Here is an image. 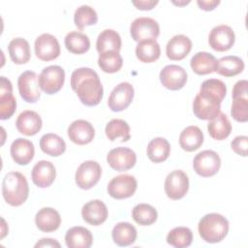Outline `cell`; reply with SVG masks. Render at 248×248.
<instances>
[{"label": "cell", "mask_w": 248, "mask_h": 248, "mask_svg": "<svg viewBox=\"0 0 248 248\" xmlns=\"http://www.w3.org/2000/svg\"><path fill=\"white\" fill-rule=\"evenodd\" d=\"M227 93L224 81L217 78L204 80L194 99V114L202 120H211L221 111V103Z\"/></svg>", "instance_id": "6da1fadb"}, {"label": "cell", "mask_w": 248, "mask_h": 248, "mask_svg": "<svg viewBox=\"0 0 248 248\" xmlns=\"http://www.w3.org/2000/svg\"><path fill=\"white\" fill-rule=\"evenodd\" d=\"M71 87L85 106H97L103 99V85L98 74L91 68L82 67L75 70L71 75Z\"/></svg>", "instance_id": "7a4b0ae2"}, {"label": "cell", "mask_w": 248, "mask_h": 248, "mask_svg": "<svg viewBox=\"0 0 248 248\" xmlns=\"http://www.w3.org/2000/svg\"><path fill=\"white\" fill-rule=\"evenodd\" d=\"M29 186L25 176L18 171L8 172L2 181V195L12 206L21 205L28 198Z\"/></svg>", "instance_id": "3957f363"}, {"label": "cell", "mask_w": 248, "mask_h": 248, "mask_svg": "<svg viewBox=\"0 0 248 248\" xmlns=\"http://www.w3.org/2000/svg\"><path fill=\"white\" fill-rule=\"evenodd\" d=\"M200 236L208 243L222 241L229 232V221L218 213L205 214L199 222Z\"/></svg>", "instance_id": "277c9868"}, {"label": "cell", "mask_w": 248, "mask_h": 248, "mask_svg": "<svg viewBox=\"0 0 248 248\" xmlns=\"http://www.w3.org/2000/svg\"><path fill=\"white\" fill-rule=\"evenodd\" d=\"M248 81L246 79L238 80L232 88V104L231 114L237 122H246L248 120Z\"/></svg>", "instance_id": "5b68a950"}, {"label": "cell", "mask_w": 248, "mask_h": 248, "mask_svg": "<svg viewBox=\"0 0 248 248\" xmlns=\"http://www.w3.org/2000/svg\"><path fill=\"white\" fill-rule=\"evenodd\" d=\"M65 81V71L58 65L47 66L43 69L39 76L40 88L46 94L57 93Z\"/></svg>", "instance_id": "8992f818"}, {"label": "cell", "mask_w": 248, "mask_h": 248, "mask_svg": "<svg viewBox=\"0 0 248 248\" xmlns=\"http://www.w3.org/2000/svg\"><path fill=\"white\" fill-rule=\"evenodd\" d=\"M130 34L132 39L138 43L145 40H156L160 34V27L155 19L140 16L131 23Z\"/></svg>", "instance_id": "52a82bcc"}, {"label": "cell", "mask_w": 248, "mask_h": 248, "mask_svg": "<svg viewBox=\"0 0 248 248\" xmlns=\"http://www.w3.org/2000/svg\"><path fill=\"white\" fill-rule=\"evenodd\" d=\"M221 167V159L213 150H203L198 153L193 160L194 170L202 177L216 174Z\"/></svg>", "instance_id": "ba28073f"}, {"label": "cell", "mask_w": 248, "mask_h": 248, "mask_svg": "<svg viewBox=\"0 0 248 248\" xmlns=\"http://www.w3.org/2000/svg\"><path fill=\"white\" fill-rule=\"evenodd\" d=\"M102 169L96 161L88 160L81 163L75 175L77 185L83 190H88L94 187L100 180Z\"/></svg>", "instance_id": "9c48e42d"}, {"label": "cell", "mask_w": 248, "mask_h": 248, "mask_svg": "<svg viewBox=\"0 0 248 248\" xmlns=\"http://www.w3.org/2000/svg\"><path fill=\"white\" fill-rule=\"evenodd\" d=\"M165 192L170 200H180L188 192L189 178L181 170H175L170 172L165 180Z\"/></svg>", "instance_id": "30bf717a"}, {"label": "cell", "mask_w": 248, "mask_h": 248, "mask_svg": "<svg viewBox=\"0 0 248 248\" xmlns=\"http://www.w3.org/2000/svg\"><path fill=\"white\" fill-rule=\"evenodd\" d=\"M138 187L137 179L130 174H120L113 177L108 185V195L116 200L132 197Z\"/></svg>", "instance_id": "8fae6325"}, {"label": "cell", "mask_w": 248, "mask_h": 248, "mask_svg": "<svg viewBox=\"0 0 248 248\" xmlns=\"http://www.w3.org/2000/svg\"><path fill=\"white\" fill-rule=\"evenodd\" d=\"M20 97L27 103H36L41 97L39 77L33 71H25L17 78Z\"/></svg>", "instance_id": "7c38bea8"}, {"label": "cell", "mask_w": 248, "mask_h": 248, "mask_svg": "<svg viewBox=\"0 0 248 248\" xmlns=\"http://www.w3.org/2000/svg\"><path fill=\"white\" fill-rule=\"evenodd\" d=\"M235 42V35L232 27L221 24L213 27L208 36V43L216 51H227L232 48Z\"/></svg>", "instance_id": "4fadbf2b"}, {"label": "cell", "mask_w": 248, "mask_h": 248, "mask_svg": "<svg viewBox=\"0 0 248 248\" xmlns=\"http://www.w3.org/2000/svg\"><path fill=\"white\" fill-rule=\"evenodd\" d=\"M36 56L43 61H51L60 54V45L58 40L48 33H44L37 37L34 44Z\"/></svg>", "instance_id": "5bb4252c"}, {"label": "cell", "mask_w": 248, "mask_h": 248, "mask_svg": "<svg viewBox=\"0 0 248 248\" xmlns=\"http://www.w3.org/2000/svg\"><path fill=\"white\" fill-rule=\"evenodd\" d=\"M134 87L129 82H121L116 85L108 100V106L112 111H122L127 108L134 98Z\"/></svg>", "instance_id": "9a60e30c"}, {"label": "cell", "mask_w": 248, "mask_h": 248, "mask_svg": "<svg viewBox=\"0 0 248 248\" xmlns=\"http://www.w3.org/2000/svg\"><path fill=\"white\" fill-rule=\"evenodd\" d=\"M161 83L170 90H179L184 87L187 82V72L178 65L170 64L165 66L160 72Z\"/></svg>", "instance_id": "2e32d148"}, {"label": "cell", "mask_w": 248, "mask_h": 248, "mask_svg": "<svg viewBox=\"0 0 248 248\" xmlns=\"http://www.w3.org/2000/svg\"><path fill=\"white\" fill-rule=\"evenodd\" d=\"M107 161L110 168L117 171H124L132 169L137 162L136 153L128 147H116L107 155Z\"/></svg>", "instance_id": "e0dca14e"}, {"label": "cell", "mask_w": 248, "mask_h": 248, "mask_svg": "<svg viewBox=\"0 0 248 248\" xmlns=\"http://www.w3.org/2000/svg\"><path fill=\"white\" fill-rule=\"evenodd\" d=\"M95 130L92 124L84 119H78L72 122L68 128V137L76 144L84 145L92 141Z\"/></svg>", "instance_id": "ac0fdd59"}, {"label": "cell", "mask_w": 248, "mask_h": 248, "mask_svg": "<svg viewBox=\"0 0 248 248\" xmlns=\"http://www.w3.org/2000/svg\"><path fill=\"white\" fill-rule=\"evenodd\" d=\"M16 100L13 95V85L10 79L0 78V118L9 119L15 112Z\"/></svg>", "instance_id": "d6986e66"}, {"label": "cell", "mask_w": 248, "mask_h": 248, "mask_svg": "<svg viewBox=\"0 0 248 248\" xmlns=\"http://www.w3.org/2000/svg\"><path fill=\"white\" fill-rule=\"evenodd\" d=\"M31 177L36 186L40 188H46L53 183L56 177L55 167L49 161H39L32 169Z\"/></svg>", "instance_id": "ffe728a7"}, {"label": "cell", "mask_w": 248, "mask_h": 248, "mask_svg": "<svg viewBox=\"0 0 248 248\" xmlns=\"http://www.w3.org/2000/svg\"><path fill=\"white\" fill-rule=\"evenodd\" d=\"M81 216L86 223L92 226H99L108 218L107 205L101 200L90 201L82 206Z\"/></svg>", "instance_id": "44dd1931"}, {"label": "cell", "mask_w": 248, "mask_h": 248, "mask_svg": "<svg viewBox=\"0 0 248 248\" xmlns=\"http://www.w3.org/2000/svg\"><path fill=\"white\" fill-rule=\"evenodd\" d=\"M10 152L13 160L16 164L25 166L33 160L35 148L31 140L23 138H18L12 142Z\"/></svg>", "instance_id": "7402d4cb"}, {"label": "cell", "mask_w": 248, "mask_h": 248, "mask_svg": "<svg viewBox=\"0 0 248 248\" xmlns=\"http://www.w3.org/2000/svg\"><path fill=\"white\" fill-rule=\"evenodd\" d=\"M192 49L191 40L182 34L173 36L166 46V54L169 59L173 61L182 60Z\"/></svg>", "instance_id": "603a6c76"}, {"label": "cell", "mask_w": 248, "mask_h": 248, "mask_svg": "<svg viewBox=\"0 0 248 248\" xmlns=\"http://www.w3.org/2000/svg\"><path fill=\"white\" fill-rule=\"evenodd\" d=\"M42 118L34 110L22 111L16 120L17 131L25 136H34L42 128Z\"/></svg>", "instance_id": "cb8c5ba5"}, {"label": "cell", "mask_w": 248, "mask_h": 248, "mask_svg": "<svg viewBox=\"0 0 248 248\" xmlns=\"http://www.w3.org/2000/svg\"><path fill=\"white\" fill-rule=\"evenodd\" d=\"M37 228L44 232L56 231L61 224V217L57 210L51 207H43L35 216Z\"/></svg>", "instance_id": "d4e9b609"}, {"label": "cell", "mask_w": 248, "mask_h": 248, "mask_svg": "<svg viewBox=\"0 0 248 248\" xmlns=\"http://www.w3.org/2000/svg\"><path fill=\"white\" fill-rule=\"evenodd\" d=\"M65 242L69 248H89L92 245L93 236L86 228L77 226L67 231Z\"/></svg>", "instance_id": "484cf974"}, {"label": "cell", "mask_w": 248, "mask_h": 248, "mask_svg": "<svg viewBox=\"0 0 248 248\" xmlns=\"http://www.w3.org/2000/svg\"><path fill=\"white\" fill-rule=\"evenodd\" d=\"M202 143L203 134L198 126H188L179 135L180 147L187 152L199 149Z\"/></svg>", "instance_id": "4316f807"}, {"label": "cell", "mask_w": 248, "mask_h": 248, "mask_svg": "<svg viewBox=\"0 0 248 248\" xmlns=\"http://www.w3.org/2000/svg\"><path fill=\"white\" fill-rule=\"evenodd\" d=\"M121 45V37L116 31L112 29H105L98 35L96 48L100 54L108 51L119 52Z\"/></svg>", "instance_id": "83f0119b"}, {"label": "cell", "mask_w": 248, "mask_h": 248, "mask_svg": "<svg viewBox=\"0 0 248 248\" xmlns=\"http://www.w3.org/2000/svg\"><path fill=\"white\" fill-rule=\"evenodd\" d=\"M217 60L215 56L206 51L197 52L190 61V66L197 75H207L215 72Z\"/></svg>", "instance_id": "f1b7e54d"}, {"label": "cell", "mask_w": 248, "mask_h": 248, "mask_svg": "<svg viewBox=\"0 0 248 248\" xmlns=\"http://www.w3.org/2000/svg\"><path fill=\"white\" fill-rule=\"evenodd\" d=\"M243 60L235 55H228L217 60L215 72L223 77H233L244 70Z\"/></svg>", "instance_id": "f546056e"}, {"label": "cell", "mask_w": 248, "mask_h": 248, "mask_svg": "<svg viewBox=\"0 0 248 248\" xmlns=\"http://www.w3.org/2000/svg\"><path fill=\"white\" fill-rule=\"evenodd\" d=\"M111 236L116 245L129 246L137 239V230L128 222H120L113 227Z\"/></svg>", "instance_id": "4dcf8cb0"}, {"label": "cell", "mask_w": 248, "mask_h": 248, "mask_svg": "<svg viewBox=\"0 0 248 248\" xmlns=\"http://www.w3.org/2000/svg\"><path fill=\"white\" fill-rule=\"evenodd\" d=\"M207 131L212 139L223 140L230 136L232 132V124L228 116L225 113L220 112L208 122Z\"/></svg>", "instance_id": "1f68e13d"}, {"label": "cell", "mask_w": 248, "mask_h": 248, "mask_svg": "<svg viewBox=\"0 0 248 248\" xmlns=\"http://www.w3.org/2000/svg\"><path fill=\"white\" fill-rule=\"evenodd\" d=\"M10 58L15 64H25L29 61L31 52L29 43L23 38L13 39L8 46Z\"/></svg>", "instance_id": "d6a6232c"}, {"label": "cell", "mask_w": 248, "mask_h": 248, "mask_svg": "<svg viewBox=\"0 0 248 248\" xmlns=\"http://www.w3.org/2000/svg\"><path fill=\"white\" fill-rule=\"evenodd\" d=\"M146 153L150 161L154 163H161L169 158L170 145L165 138H155L147 144Z\"/></svg>", "instance_id": "836d02e7"}, {"label": "cell", "mask_w": 248, "mask_h": 248, "mask_svg": "<svg viewBox=\"0 0 248 248\" xmlns=\"http://www.w3.org/2000/svg\"><path fill=\"white\" fill-rule=\"evenodd\" d=\"M40 147L42 151L49 156L58 157L66 150L65 140L56 134H45L40 140Z\"/></svg>", "instance_id": "e575fe53"}, {"label": "cell", "mask_w": 248, "mask_h": 248, "mask_svg": "<svg viewBox=\"0 0 248 248\" xmlns=\"http://www.w3.org/2000/svg\"><path fill=\"white\" fill-rule=\"evenodd\" d=\"M160 45L156 40L141 41L136 46L137 58L142 63L154 62L160 57Z\"/></svg>", "instance_id": "d590c367"}, {"label": "cell", "mask_w": 248, "mask_h": 248, "mask_svg": "<svg viewBox=\"0 0 248 248\" xmlns=\"http://www.w3.org/2000/svg\"><path fill=\"white\" fill-rule=\"evenodd\" d=\"M64 43L66 48L75 54L85 53L90 47V40L88 36L78 31L69 32L65 37Z\"/></svg>", "instance_id": "8d00e7d4"}, {"label": "cell", "mask_w": 248, "mask_h": 248, "mask_svg": "<svg viewBox=\"0 0 248 248\" xmlns=\"http://www.w3.org/2000/svg\"><path fill=\"white\" fill-rule=\"evenodd\" d=\"M105 132L108 140L111 141H114L117 139H121L120 140L124 142L129 140L131 138L130 126L125 120L119 119V118L111 119L106 125Z\"/></svg>", "instance_id": "74e56055"}, {"label": "cell", "mask_w": 248, "mask_h": 248, "mask_svg": "<svg viewBox=\"0 0 248 248\" xmlns=\"http://www.w3.org/2000/svg\"><path fill=\"white\" fill-rule=\"evenodd\" d=\"M134 221L140 226L152 225L158 217L157 210L150 204L139 203L132 210Z\"/></svg>", "instance_id": "f35d334b"}, {"label": "cell", "mask_w": 248, "mask_h": 248, "mask_svg": "<svg viewBox=\"0 0 248 248\" xmlns=\"http://www.w3.org/2000/svg\"><path fill=\"white\" fill-rule=\"evenodd\" d=\"M193 232L189 228L176 227L170 230L167 235V242L175 248H185L191 245Z\"/></svg>", "instance_id": "ab89813d"}, {"label": "cell", "mask_w": 248, "mask_h": 248, "mask_svg": "<svg viewBox=\"0 0 248 248\" xmlns=\"http://www.w3.org/2000/svg\"><path fill=\"white\" fill-rule=\"evenodd\" d=\"M97 21H98V15L96 11L88 5L79 6L74 14L75 25L79 30H82L85 26L94 25L97 23Z\"/></svg>", "instance_id": "60d3db41"}, {"label": "cell", "mask_w": 248, "mask_h": 248, "mask_svg": "<svg viewBox=\"0 0 248 248\" xmlns=\"http://www.w3.org/2000/svg\"><path fill=\"white\" fill-rule=\"evenodd\" d=\"M98 65L103 72L113 74L121 69L123 65V59L119 52L108 51L99 55Z\"/></svg>", "instance_id": "b9f144b4"}, {"label": "cell", "mask_w": 248, "mask_h": 248, "mask_svg": "<svg viewBox=\"0 0 248 248\" xmlns=\"http://www.w3.org/2000/svg\"><path fill=\"white\" fill-rule=\"evenodd\" d=\"M232 149L240 156H247L248 147V137L247 136H237L231 142Z\"/></svg>", "instance_id": "7bdbcfd3"}, {"label": "cell", "mask_w": 248, "mask_h": 248, "mask_svg": "<svg viewBox=\"0 0 248 248\" xmlns=\"http://www.w3.org/2000/svg\"><path fill=\"white\" fill-rule=\"evenodd\" d=\"M158 0H139V1H132V4L137 7L139 10L147 11L153 9L157 4Z\"/></svg>", "instance_id": "ee69618b"}, {"label": "cell", "mask_w": 248, "mask_h": 248, "mask_svg": "<svg viewBox=\"0 0 248 248\" xmlns=\"http://www.w3.org/2000/svg\"><path fill=\"white\" fill-rule=\"evenodd\" d=\"M197 4L202 10L212 11L220 4V1L219 0H198Z\"/></svg>", "instance_id": "f6af8a7d"}, {"label": "cell", "mask_w": 248, "mask_h": 248, "mask_svg": "<svg viewBox=\"0 0 248 248\" xmlns=\"http://www.w3.org/2000/svg\"><path fill=\"white\" fill-rule=\"evenodd\" d=\"M35 247H60V244L52 238H42L35 244Z\"/></svg>", "instance_id": "bcb514c9"}]
</instances>
